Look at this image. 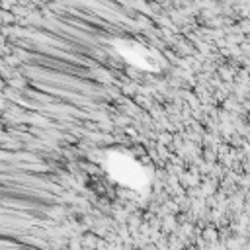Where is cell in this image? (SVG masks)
Returning <instances> with one entry per match:
<instances>
[{
  "mask_svg": "<svg viewBox=\"0 0 250 250\" xmlns=\"http://www.w3.org/2000/svg\"><path fill=\"white\" fill-rule=\"evenodd\" d=\"M107 170L117 182H121L123 186H129L133 189H141L146 184V178H145L143 170L139 168V164L123 154H111L107 158Z\"/></svg>",
  "mask_w": 250,
  "mask_h": 250,
  "instance_id": "obj_1",
  "label": "cell"
},
{
  "mask_svg": "<svg viewBox=\"0 0 250 250\" xmlns=\"http://www.w3.org/2000/svg\"><path fill=\"white\" fill-rule=\"evenodd\" d=\"M117 51H119L129 62H133V64H137V66L150 68V70H154V68L158 66L154 55H152L146 47H143V45H139V43L121 41V43H117Z\"/></svg>",
  "mask_w": 250,
  "mask_h": 250,
  "instance_id": "obj_2",
  "label": "cell"
}]
</instances>
